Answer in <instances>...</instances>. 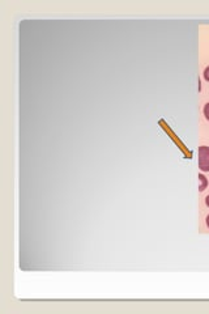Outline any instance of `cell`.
<instances>
[{
    "mask_svg": "<svg viewBox=\"0 0 209 314\" xmlns=\"http://www.w3.org/2000/svg\"><path fill=\"white\" fill-rule=\"evenodd\" d=\"M199 157V169L201 172H209V147L201 146L197 151Z\"/></svg>",
    "mask_w": 209,
    "mask_h": 314,
    "instance_id": "cell-1",
    "label": "cell"
},
{
    "mask_svg": "<svg viewBox=\"0 0 209 314\" xmlns=\"http://www.w3.org/2000/svg\"><path fill=\"white\" fill-rule=\"evenodd\" d=\"M199 181H200V186H199V191H204L206 188V186H208V179L205 178V175H202V174H199Z\"/></svg>",
    "mask_w": 209,
    "mask_h": 314,
    "instance_id": "cell-2",
    "label": "cell"
},
{
    "mask_svg": "<svg viewBox=\"0 0 209 314\" xmlns=\"http://www.w3.org/2000/svg\"><path fill=\"white\" fill-rule=\"evenodd\" d=\"M204 116H205V118L209 121V102L204 106Z\"/></svg>",
    "mask_w": 209,
    "mask_h": 314,
    "instance_id": "cell-3",
    "label": "cell"
},
{
    "mask_svg": "<svg viewBox=\"0 0 209 314\" xmlns=\"http://www.w3.org/2000/svg\"><path fill=\"white\" fill-rule=\"evenodd\" d=\"M204 79H205V81H208L209 83V66L206 67L205 71H204Z\"/></svg>",
    "mask_w": 209,
    "mask_h": 314,
    "instance_id": "cell-4",
    "label": "cell"
},
{
    "mask_svg": "<svg viewBox=\"0 0 209 314\" xmlns=\"http://www.w3.org/2000/svg\"><path fill=\"white\" fill-rule=\"evenodd\" d=\"M205 204L208 205V207H209V195L206 196V198H205Z\"/></svg>",
    "mask_w": 209,
    "mask_h": 314,
    "instance_id": "cell-5",
    "label": "cell"
},
{
    "mask_svg": "<svg viewBox=\"0 0 209 314\" xmlns=\"http://www.w3.org/2000/svg\"><path fill=\"white\" fill-rule=\"evenodd\" d=\"M206 225H208V228H209V215L206 216Z\"/></svg>",
    "mask_w": 209,
    "mask_h": 314,
    "instance_id": "cell-6",
    "label": "cell"
}]
</instances>
